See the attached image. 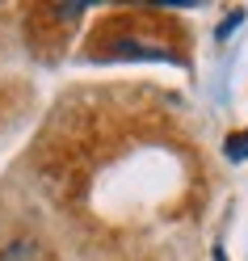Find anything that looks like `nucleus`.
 Returning <instances> with one entry per match:
<instances>
[{"label":"nucleus","instance_id":"7ed1b4c3","mask_svg":"<svg viewBox=\"0 0 248 261\" xmlns=\"http://www.w3.org/2000/svg\"><path fill=\"white\" fill-rule=\"evenodd\" d=\"M240 21H244V9H236V13H231V17H227V21L219 25V30H214V38H219V42H223V38H227V34H231V30H236Z\"/></svg>","mask_w":248,"mask_h":261},{"label":"nucleus","instance_id":"f257e3e1","mask_svg":"<svg viewBox=\"0 0 248 261\" xmlns=\"http://www.w3.org/2000/svg\"><path fill=\"white\" fill-rule=\"evenodd\" d=\"M223 152H227V160H248V130H236V135H227Z\"/></svg>","mask_w":248,"mask_h":261},{"label":"nucleus","instance_id":"20e7f679","mask_svg":"<svg viewBox=\"0 0 248 261\" xmlns=\"http://www.w3.org/2000/svg\"><path fill=\"white\" fill-rule=\"evenodd\" d=\"M214 261H227V257H223V249H214Z\"/></svg>","mask_w":248,"mask_h":261},{"label":"nucleus","instance_id":"f03ea898","mask_svg":"<svg viewBox=\"0 0 248 261\" xmlns=\"http://www.w3.org/2000/svg\"><path fill=\"white\" fill-rule=\"evenodd\" d=\"M30 253H34V244H30V240H17V244H9V249L0 253V261H25Z\"/></svg>","mask_w":248,"mask_h":261}]
</instances>
